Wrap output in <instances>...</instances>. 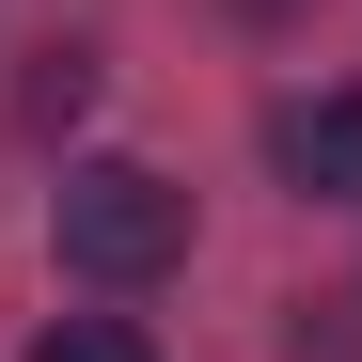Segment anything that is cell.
<instances>
[{
  "instance_id": "2",
  "label": "cell",
  "mask_w": 362,
  "mask_h": 362,
  "mask_svg": "<svg viewBox=\"0 0 362 362\" xmlns=\"http://www.w3.org/2000/svg\"><path fill=\"white\" fill-rule=\"evenodd\" d=\"M268 158L299 173V189H346V205H362V95H299V110H268Z\"/></svg>"
},
{
  "instance_id": "1",
  "label": "cell",
  "mask_w": 362,
  "mask_h": 362,
  "mask_svg": "<svg viewBox=\"0 0 362 362\" xmlns=\"http://www.w3.org/2000/svg\"><path fill=\"white\" fill-rule=\"evenodd\" d=\"M47 221H64V268H79V284H158L173 252H189V189L142 173V158H79Z\"/></svg>"
},
{
  "instance_id": "3",
  "label": "cell",
  "mask_w": 362,
  "mask_h": 362,
  "mask_svg": "<svg viewBox=\"0 0 362 362\" xmlns=\"http://www.w3.org/2000/svg\"><path fill=\"white\" fill-rule=\"evenodd\" d=\"M32 362H158L127 315H64V331H32Z\"/></svg>"
}]
</instances>
